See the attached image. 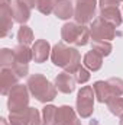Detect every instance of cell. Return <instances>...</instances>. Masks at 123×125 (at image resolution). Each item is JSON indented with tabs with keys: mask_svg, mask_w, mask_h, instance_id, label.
Wrapping results in <instances>:
<instances>
[{
	"mask_svg": "<svg viewBox=\"0 0 123 125\" xmlns=\"http://www.w3.org/2000/svg\"><path fill=\"white\" fill-rule=\"evenodd\" d=\"M51 60L55 65L64 68L70 74H75L78 71V68L81 67L80 52L75 48L67 47L62 42L54 45V48L51 51Z\"/></svg>",
	"mask_w": 123,
	"mask_h": 125,
	"instance_id": "cell-1",
	"label": "cell"
},
{
	"mask_svg": "<svg viewBox=\"0 0 123 125\" xmlns=\"http://www.w3.org/2000/svg\"><path fill=\"white\" fill-rule=\"evenodd\" d=\"M28 89L39 102L46 103L55 99L57 96V86H54L45 76L42 74H32L28 79Z\"/></svg>",
	"mask_w": 123,
	"mask_h": 125,
	"instance_id": "cell-2",
	"label": "cell"
},
{
	"mask_svg": "<svg viewBox=\"0 0 123 125\" xmlns=\"http://www.w3.org/2000/svg\"><path fill=\"white\" fill-rule=\"evenodd\" d=\"M61 36L68 44H75L78 47H83V45L88 44V39H90L91 33H90V29L86 25L68 22L62 26Z\"/></svg>",
	"mask_w": 123,
	"mask_h": 125,
	"instance_id": "cell-3",
	"label": "cell"
},
{
	"mask_svg": "<svg viewBox=\"0 0 123 125\" xmlns=\"http://www.w3.org/2000/svg\"><path fill=\"white\" fill-rule=\"evenodd\" d=\"M28 86L23 84H16L10 93H9V100H7V108L10 114L15 112H22L28 108L29 103V93H28Z\"/></svg>",
	"mask_w": 123,
	"mask_h": 125,
	"instance_id": "cell-4",
	"label": "cell"
},
{
	"mask_svg": "<svg viewBox=\"0 0 123 125\" xmlns=\"http://www.w3.org/2000/svg\"><path fill=\"white\" fill-rule=\"evenodd\" d=\"M94 89L91 86H84L77 94V112L81 118L91 116L94 109Z\"/></svg>",
	"mask_w": 123,
	"mask_h": 125,
	"instance_id": "cell-5",
	"label": "cell"
},
{
	"mask_svg": "<svg viewBox=\"0 0 123 125\" xmlns=\"http://www.w3.org/2000/svg\"><path fill=\"white\" fill-rule=\"evenodd\" d=\"M90 33L93 41H110L116 36V26L101 18H97L90 26Z\"/></svg>",
	"mask_w": 123,
	"mask_h": 125,
	"instance_id": "cell-6",
	"label": "cell"
},
{
	"mask_svg": "<svg viewBox=\"0 0 123 125\" xmlns=\"http://www.w3.org/2000/svg\"><path fill=\"white\" fill-rule=\"evenodd\" d=\"M96 6H97V0H77L74 9V18L77 23L86 25L91 22L96 13Z\"/></svg>",
	"mask_w": 123,
	"mask_h": 125,
	"instance_id": "cell-7",
	"label": "cell"
},
{
	"mask_svg": "<svg viewBox=\"0 0 123 125\" xmlns=\"http://www.w3.org/2000/svg\"><path fill=\"white\" fill-rule=\"evenodd\" d=\"M9 121H15L22 125H41V115L36 108H26L22 112L10 114Z\"/></svg>",
	"mask_w": 123,
	"mask_h": 125,
	"instance_id": "cell-8",
	"label": "cell"
},
{
	"mask_svg": "<svg viewBox=\"0 0 123 125\" xmlns=\"http://www.w3.org/2000/svg\"><path fill=\"white\" fill-rule=\"evenodd\" d=\"M12 0H0V23H1V36H6L13 25V16H12Z\"/></svg>",
	"mask_w": 123,
	"mask_h": 125,
	"instance_id": "cell-9",
	"label": "cell"
},
{
	"mask_svg": "<svg viewBox=\"0 0 123 125\" xmlns=\"http://www.w3.org/2000/svg\"><path fill=\"white\" fill-rule=\"evenodd\" d=\"M19 76L13 68H3L0 73V92L1 94H9L10 90L16 86Z\"/></svg>",
	"mask_w": 123,
	"mask_h": 125,
	"instance_id": "cell-10",
	"label": "cell"
},
{
	"mask_svg": "<svg viewBox=\"0 0 123 125\" xmlns=\"http://www.w3.org/2000/svg\"><path fill=\"white\" fill-rule=\"evenodd\" d=\"M51 51L52 50H51V45L48 41L38 39V41H35V44L32 47V57H33L35 62H44L49 57Z\"/></svg>",
	"mask_w": 123,
	"mask_h": 125,
	"instance_id": "cell-11",
	"label": "cell"
},
{
	"mask_svg": "<svg viewBox=\"0 0 123 125\" xmlns=\"http://www.w3.org/2000/svg\"><path fill=\"white\" fill-rule=\"evenodd\" d=\"M57 122H58V125H81V122L78 121V118L74 112V109L71 106H67V105L58 108Z\"/></svg>",
	"mask_w": 123,
	"mask_h": 125,
	"instance_id": "cell-12",
	"label": "cell"
},
{
	"mask_svg": "<svg viewBox=\"0 0 123 125\" xmlns=\"http://www.w3.org/2000/svg\"><path fill=\"white\" fill-rule=\"evenodd\" d=\"M10 7H12V16H13L15 22L23 25V23H26L29 21V18H31V9L28 6H25L19 0H15V1H12Z\"/></svg>",
	"mask_w": 123,
	"mask_h": 125,
	"instance_id": "cell-13",
	"label": "cell"
},
{
	"mask_svg": "<svg viewBox=\"0 0 123 125\" xmlns=\"http://www.w3.org/2000/svg\"><path fill=\"white\" fill-rule=\"evenodd\" d=\"M75 82H77L75 77H72V74L65 71V73H61V74L57 76L55 86L61 93H71L75 89Z\"/></svg>",
	"mask_w": 123,
	"mask_h": 125,
	"instance_id": "cell-14",
	"label": "cell"
},
{
	"mask_svg": "<svg viewBox=\"0 0 123 125\" xmlns=\"http://www.w3.org/2000/svg\"><path fill=\"white\" fill-rule=\"evenodd\" d=\"M54 13L57 18L60 19H70L71 16H74V9H72V3L70 0H58L55 3L54 7Z\"/></svg>",
	"mask_w": 123,
	"mask_h": 125,
	"instance_id": "cell-15",
	"label": "cell"
},
{
	"mask_svg": "<svg viewBox=\"0 0 123 125\" xmlns=\"http://www.w3.org/2000/svg\"><path fill=\"white\" fill-rule=\"evenodd\" d=\"M93 89H94V94L97 97V100L100 103H104L107 102L110 97H113V94L110 92V87H109V83L107 82H103V80H98L93 84Z\"/></svg>",
	"mask_w": 123,
	"mask_h": 125,
	"instance_id": "cell-16",
	"label": "cell"
},
{
	"mask_svg": "<svg viewBox=\"0 0 123 125\" xmlns=\"http://www.w3.org/2000/svg\"><path fill=\"white\" fill-rule=\"evenodd\" d=\"M100 18L112 23L113 26H120L122 23V13L117 7H109V9H101L100 10Z\"/></svg>",
	"mask_w": 123,
	"mask_h": 125,
	"instance_id": "cell-17",
	"label": "cell"
},
{
	"mask_svg": "<svg viewBox=\"0 0 123 125\" xmlns=\"http://www.w3.org/2000/svg\"><path fill=\"white\" fill-rule=\"evenodd\" d=\"M101 64H103V55L98 54L96 50L88 51L86 55H84V65L91 70V71H97L101 68Z\"/></svg>",
	"mask_w": 123,
	"mask_h": 125,
	"instance_id": "cell-18",
	"label": "cell"
},
{
	"mask_svg": "<svg viewBox=\"0 0 123 125\" xmlns=\"http://www.w3.org/2000/svg\"><path fill=\"white\" fill-rule=\"evenodd\" d=\"M15 64H23V65H28V62L33 60L32 57V50L28 48V45H18L15 50Z\"/></svg>",
	"mask_w": 123,
	"mask_h": 125,
	"instance_id": "cell-19",
	"label": "cell"
},
{
	"mask_svg": "<svg viewBox=\"0 0 123 125\" xmlns=\"http://www.w3.org/2000/svg\"><path fill=\"white\" fill-rule=\"evenodd\" d=\"M57 112L58 108L54 105H46L42 111V125H58L57 122Z\"/></svg>",
	"mask_w": 123,
	"mask_h": 125,
	"instance_id": "cell-20",
	"label": "cell"
},
{
	"mask_svg": "<svg viewBox=\"0 0 123 125\" xmlns=\"http://www.w3.org/2000/svg\"><path fill=\"white\" fill-rule=\"evenodd\" d=\"M106 103H107L109 111H110L113 115H116V116H122L123 115V99L120 96H113V97H110Z\"/></svg>",
	"mask_w": 123,
	"mask_h": 125,
	"instance_id": "cell-21",
	"label": "cell"
},
{
	"mask_svg": "<svg viewBox=\"0 0 123 125\" xmlns=\"http://www.w3.org/2000/svg\"><path fill=\"white\" fill-rule=\"evenodd\" d=\"M18 41H19L20 45H29V44H32V41H33V32H32V29L29 26L22 25L19 28V31H18Z\"/></svg>",
	"mask_w": 123,
	"mask_h": 125,
	"instance_id": "cell-22",
	"label": "cell"
},
{
	"mask_svg": "<svg viewBox=\"0 0 123 125\" xmlns=\"http://www.w3.org/2000/svg\"><path fill=\"white\" fill-rule=\"evenodd\" d=\"M0 65L3 68H9L15 65V51L9 48H3L0 51Z\"/></svg>",
	"mask_w": 123,
	"mask_h": 125,
	"instance_id": "cell-23",
	"label": "cell"
},
{
	"mask_svg": "<svg viewBox=\"0 0 123 125\" xmlns=\"http://www.w3.org/2000/svg\"><path fill=\"white\" fill-rule=\"evenodd\" d=\"M93 50H96L103 57H107L112 52V44L109 41H93Z\"/></svg>",
	"mask_w": 123,
	"mask_h": 125,
	"instance_id": "cell-24",
	"label": "cell"
},
{
	"mask_svg": "<svg viewBox=\"0 0 123 125\" xmlns=\"http://www.w3.org/2000/svg\"><path fill=\"white\" fill-rule=\"evenodd\" d=\"M109 83V87H110V92L113 96H122L123 94V80L122 79H117V77H112L107 80Z\"/></svg>",
	"mask_w": 123,
	"mask_h": 125,
	"instance_id": "cell-25",
	"label": "cell"
},
{
	"mask_svg": "<svg viewBox=\"0 0 123 125\" xmlns=\"http://www.w3.org/2000/svg\"><path fill=\"white\" fill-rule=\"evenodd\" d=\"M55 3V0H36V9L44 15H49L54 12Z\"/></svg>",
	"mask_w": 123,
	"mask_h": 125,
	"instance_id": "cell-26",
	"label": "cell"
},
{
	"mask_svg": "<svg viewBox=\"0 0 123 125\" xmlns=\"http://www.w3.org/2000/svg\"><path fill=\"white\" fill-rule=\"evenodd\" d=\"M75 80H77V83H87L88 80H90V73L87 71V68H84V67H80L78 68V71L75 73Z\"/></svg>",
	"mask_w": 123,
	"mask_h": 125,
	"instance_id": "cell-27",
	"label": "cell"
},
{
	"mask_svg": "<svg viewBox=\"0 0 123 125\" xmlns=\"http://www.w3.org/2000/svg\"><path fill=\"white\" fill-rule=\"evenodd\" d=\"M100 3V10L101 9H109V7H117L119 6V0H98Z\"/></svg>",
	"mask_w": 123,
	"mask_h": 125,
	"instance_id": "cell-28",
	"label": "cell"
},
{
	"mask_svg": "<svg viewBox=\"0 0 123 125\" xmlns=\"http://www.w3.org/2000/svg\"><path fill=\"white\" fill-rule=\"evenodd\" d=\"M20 3H23L25 6H28L29 9H33L36 6V0H19Z\"/></svg>",
	"mask_w": 123,
	"mask_h": 125,
	"instance_id": "cell-29",
	"label": "cell"
},
{
	"mask_svg": "<svg viewBox=\"0 0 123 125\" xmlns=\"http://www.w3.org/2000/svg\"><path fill=\"white\" fill-rule=\"evenodd\" d=\"M0 124H1V125H9V124H7V119H4V118H1V119H0Z\"/></svg>",
	"mask_w": 123,
	"mask_h": 125,
	"instance_id": "cell-30",
	"label": "cell"
},
{
	"mask_svg": "<svg viewBox=\"0 0 123 125\" xmlns=\"http://www.w3.org/2000/svg\"><path fill=\"white\" fill-rule=\"evenodd\" d=\"M9 125H22V124H19V122H15V121H10V124Z\"/></svg>",
	"mask_w": 123,
	"mask_h": 125,
	"instance_id": "cell-31",
	"label": "cell"
},
{
	"mask_svg": "<svg viewBox=\"0 0 123 125\" xmlns=\"http://www.w3.org/2000/svg\"><path fill=\"white\" fill-rule=\"evenodd\" d=\"M120 125H123V115L120 116Z\"/></svg>",
	"mask_w": 123,
	"mask_h": 125,
	"instance_id": "cell-32",
	"label": "cell"
},
{
	"mask_svg": "<svg viewBox=\"0 0 123 125\" xmlns=\"http://www.w3.org/2000/svg\"><path fill=\"white\" fill-rule=\"evenodd\" d=\"M119 1H123V0H119Z\"/></svg>",
	"mask_w": 123,
	"mask_h": 125,
	"instance_id": "cell-33",
	"label": "cell"
},
{
	"mask_svg": "<svg viewBox=\"0 0 123 125\" xmlns=\"http://www.w3.org/2000/svg\"><path fill=\"white\" fill-rule=\"evenodd\" d=\"M55 1H58V0H55Z\"/></svg>",
	"mask_w": 123,
	"mask_h": 125,
	"instance_id": "cell-34",
	"label": "cell"
}]
</instances>
